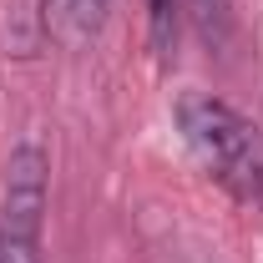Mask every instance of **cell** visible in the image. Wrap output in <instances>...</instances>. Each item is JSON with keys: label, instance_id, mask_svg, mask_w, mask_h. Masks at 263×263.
I'll return each instance as SVG.
<instances>
[{"label": "cell", "instance_id": "1", "mask_svg": "<svg viewBox=\"0 0 263 263\" xmlns=\"http://www.w3.org/2000/svg\"><path fill=\"white\" fill-rule=\"evenodd\" d=\"M177 127H182L197 162L243 208L263 213V132L238 106L208 97V91H187L177 101Z\"/></svg>", "mask_w": 263, "mask_h": 263}, {"label": "cell", "instance_id": "2", "mask_svg": "<svg viewBox=\"0 0 263 263\" xmlns=\"http://www.w3.org/2000/svg\"><path fill=\"white\" fill-rule=\"evenodd\" d=\"M46 182L51 162L41 142H21L5 162V197H0V263H41V228H46Z\"/></svg>", "mask_w": 263, "mask_h": 263}, {"label": "cell", "instance_id": "3", "mask_svg": "<svg viewBox=\"0 0 263 263\" xmlns=\"http://www.w3.org/2000/svg\"><path fill=\"white\" fill-rule=\"evenodd\" d=\"M106 0H46L41 5V21H46V31H51V41H61V46H86L91 35L101 31V10Z\"/></svg>", "mask_w": 263, "mask_h": 263}, {"label": "cell", "instance_id": "4", "mask_svg": "<svg viewBox=\"0 0 263 263\" xmlns=\"http://www.w3.org/2000/svg\"><path fill=\"white\" fill-rule=\"evenodd\" d=\"M182 5V15L197 26V35L208 41V46H223L228 41V0H177Z\"/></svg>", "mask_w": 263, "mask_h": 263}, {"label": "cell", "instance_id": "5", "mask_svg": "<svg viewBox=\"0 0 263 263\" xmlns=\"http://www.w3.org/2000/svg\"><path fill=\"white\" fill-rule=\"evenodd\" d=\"M147 5H152V41H157V51H162V56H172L182 5H177V0H147Z\"/></svg>", "mask_w": 263, "mask_h": 263}]
</instances>
